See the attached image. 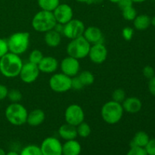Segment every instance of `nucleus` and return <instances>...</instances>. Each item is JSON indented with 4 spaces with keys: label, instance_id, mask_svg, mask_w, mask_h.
I'll use <instances>...</instances> for the list:
<instances>
[{
    "label": "nucleus",
    "instance_id": "f257e3e1",
    "mask_svg": "<svg viewBox=\"0 0 155 155\" xmlns=\"http://www.w3.org/2000/svg\"><path fill=\"white\" fill-rule=\"evenodd\" d=\"M23 64L20 55L8 51L0 58V74L7 78H15L19 76Z\"/></svg>",
    "mask_w": 155,
    "mask_h": 155
},
{
    "label": "nucleus",
    "instance_id": "f03ea898",
    "mask_svg": "<svg viewBox=\"0 0 155 155\" xmlns=\"http://www.w3.org/2000/svg\"><path fill=\"white\" fill-rule=\"evenodd\" d=\"M57 21L52 12L40 11L33 16L32 19V27L36 31L39 33H46L53 30Z\"/></svg>",
    "mask_w": 155,
    "mask_h": 155
},
{
    "label": "nucleus",
    "instance_id": "7ed1b4c3",
    "mask_svg": "<svg viewBox=\"0 0 155 155\" xmlns=\"http://www.w3.org/2000/svg\"><path fill=\"white\" fill-rule=\"evenodd\" d=\"M9 52L18 55L24 54L30 45V33L27 32H17L7 39Z\"/></svg>",
    "mask_w": 155,
    "mask_h": 155
},
{
    "label": "nucleus",
    "instance_id": "20e7f679",
    "mask_svg": "<svg viewBox=\"0 0 155 155\" xmlns=\"http://www.w3.org/2000/svg\"><path fill=\"white\" fill-rule=\"evenodd\" d=\"M6 120L14 126H21L27 123L28 112L23 104L11 103L5 110Z\"/></svg>",
    "mask_w": 155,
    "mask_h": 155
},
{
    "label": "nucleus",
    "instance_id": "39448f33",
    "mask_svg": "<svg viewBox=\"0 0 155 155\" xmlns=\"http://www.w3.org/2000/svg\"><path fill=\"white\" fill-rule=\"evenodd\" d=\"M124 108L120 103L109 101L102 106L101 115L103 120L108 124H116L119 122L124 114Z\"/></svg>",
    "mask_w": 155,
    "mask_h": 155
},
{
    "label": "nucleus",
    "instance_id": "423d86ee",
    "mask_svg": "<svg viewBox=\"0 0 155 155\" xmlns=\"http://www.w3.org/2000/svg\"><path fill=\"white\" fill-rule=\"evenodd\" d=\"M91 44L83 37V36L71 39L67 46L68 56L77 59H83L87 57L90 50Z\"/></svg>",
    "mask_w": 155,
    "mask_h": 155
},
{
    "label": "nucleus",
    "instance_id": "0eeeda50",
    "mask_svg": "<svg viewBox=\"0 0 155 155\" xmlns=\"http://www.w3.org/2000/svg\"><path fill=\"white\" fill-rule=\"evenodd\" d=\"M48 83L51 90L58 93L66 92L71 89V77L63 73L53 74Z\"/></svg>",
    "mask_w": 155,
    "mask_h": 155
},
{
    "label": "nucleus",
    "instance_id": "6e6552de",
    "mask_svg": "<svg viewBox=\"0 0 155 155\" xmlns=\"http://www.w3.org/2000/svg\"><path fill=\"white\" fill-rule=\"evenodd\" d=\"M64 118L67 124L77 127L84 121L85 114L83 109L77 104H71L65 110Z\"/></svg>",
    "mask_w": 155,
    "mask_h": 155
},
{
    "label": "nucleus",
    "instance_id": "1a4fd4ad",
    "mask_svg": "<svg viewBox=\"0 0 155 155\" xmlns=\"http://www.w3.org/2000/svg\"><path fill=\"white\" fill-rule=\"evenodd\" d=\"M85 29L86 27L83 21L78 19H72L64 25L62 34L68 39H74L83 36Z\"/></svg>",
    "mask_w": 155,
    "mask_h": 155
},
{
    "label": "nucleus",
    "instance_id": "9d476101",
    "mask_svg": "<svg viewBox=\"0 0 155 155\" xmlns=\"http://www.w3.org/2000/svg\"><path fill=\"white\" fill-rule=\"evenodd\" d=\"M42 155H62V144L55 137H47L40 145Z\"/></svg>",
    "mask_w": 155,
    "mask_h": 155
},
{
    "label": "nucleus",
    "instance_id": "9b49d317",
    "mask_svg": "<svg viewBox=\"0 0 155 155\" xmlns=\"http://www.w3.org/2000/svg\"><path fill=\"white\" fill-rule=\"evenodd\" d=\"M39 73L40 71L37 65L28 61L23 64L19 76L24 83H32L37 80Z\"/></svg>",
    "mask_w": 155,
    "mask_h": 155
},
{
    "label": "nucleus",
    "instance_id": "f8f14e48",
    "mask_svg": "<svg viewBox=\"0 0 155 155\" xmlns=\"http://www.w3.org/2000/svg\"><path fill=\"white\" fill-rule=\"evenodd\" d=\"M60 68L61 73L70 77H74L80 72V65L78 59L68 56L61 61Z\"/></svg>",
    "mask_w": 155,
    "mask_h": 155
},
{
    "label": "nucleus",
    "instance_id": "ddd939ff",
    "mask_svg": "<svg viewBox=\"0 0 155 155\" xmlns=\"http://www.w3.org/2000/svg\"><path fill=\"white\" fill-rule=\"evenodd\" d=\"M88 56L91 61L94 64H100L107 59V49L104 43L94 44L90 47V50Z\"/></svg>",
    "mask_w": 155,
    "mask_h": 155
},
{
    "label": "nucleus",
    "instance_id": "4468645a",
    "mask_svg": "<svg viewBox=\"0 0 155 155\" xmlns=\"http://www.w3.org/2000/svg\"><path fill=\"white\" fill-rule=\"evenodd\" d=\"M52 12L57 23L64 25L71 21L74 16L72 8L68 4H59Z\"/></svg>",
    "mask_w": 155,
    "mask_h": 155
},
{
    "label": "nucleus",
    "instance_id": "2eb2a0df",
    "mask_svg": "<svg viewBox=\"0 0 155 155\" xmlns=\"http://www.w3.org/2000/svg\"><path fill=\"white\" fill-rule=\"evenodd\" d=\"M38 68L41 73L52 74L58 68V61L52 56L43 57L41 61L38 64Z\"/></svg>",
    "mask_w": 155,
    "mask_h": 155
},
{
    "label": "nucleus",
    "instance_id": "dca6fc26",
    "mask_svg": "<svg viewBox=\"0 0 155 155\" xmlns=\"http://www.w3.org/2000/svg\"><path fill=\"white\" fill-rule=\"evenodd\" d=\"M83 37L88 41L90 44H98L102 43L104 36L101 30L98 27L95 26H91L85 29L83 33Z\"/></svg>",
    "mask_w": 155,
    "mask_h": 155
},
{
    "label": "nucleus",
    "instance_id": "f3484780",
    "mask_svg": "<svg viewBox=\"0 0 155 155\" xmlns=\"http://www.w3.org/2000/svg\"><path fill=\"white\" fill-rule=\"evenodd\" d=\"M124 111L129 114H136L141 110L142 103L139 98L136 97H128L121 103Z\"/></svg>",
    "mask_w": 155,
    "mask_h": 155
},
{
    "label": "nucleus",
    "instance_id": "a211bd4d",
    "mask_svg": "<svg viewBox=\"0 0 155 155\" xmlns=\"http://www.w3.org/2000/svg\"><path fill=\"white\" fill-rule=\"evenodd\" d=\"M82 147L76 139L68 140L62 145V155H80Z\"/></svg>",
    "mask_w": 155,
    "mask_h": 155
},
{
    "label": "nucleus",
    "instance_id": "6ab92c4d",
    "mask_svg": "<svg viewBox=\"0 0 155 155\" xmlns=\"http://www.w3.org/2000/svg\"><path fill=\"white\" fill-rule=\"evenodd\" d=\"M58 135L64 140L68 141L76 139L77 137V127L70 125L68 124H63L58 129Z\"/></svg>",
    "mask_w": 155,
    "mask_h": 155
},
{
    "label": "nucleus",
    "instance_id": "aec40b11",
    "mask_svg": "<svg viewBox=\"0 0 155 155\" xmlns=\"http://www.w3.org/2000/svg\"><path fill=\"white\" fill-rule=\"evenodd\" d=\"M45 119V112L41 109H35L28 113L27 123L30 127H38L44 122Z\"/></svg>",
    "mask_w": 155,
    "mask_h": 155
},
{
    "label": "nucleus",
    "instance_id": "412c9836",
    "mask_svg": "<svg viewBox=\"0 0 155 155\" xmlns=\"http://www.w3.org/2000/svg\"><path fill=\"white\" fill-rule=\"evenodd\" d=\"M44 41L48 46L51 48H55L58 46L61 42V34L53 29L45 33Z\"/></svg>",
    "mask_w": 155,
    "mask_h": 155
},
{
    "label": "nucleus",
    "instance_id": "4be33fe9",
    "mask_svg": "<svg viewBox=\"0 0 155 155\" xmlns=\"http://www.w3.org/2000/svg\"><path fill=\"white\" fill-rule=\"evenodd\" d=\"M149 136L144 131H139L135 134L134 137L130 142V147H141L145 148L149 142Z\"/></svg>",
    "mask_w": 155,
    "mask_h": 155
},
{
    "label": "nucleus",
    "instance_id": "5701e85b",
    "mask_svg": "<svg viewBox=\"0 0 155 155\" xmlns=\"http://www.w3.org/2000/svg\"><path fill=\"white\" fill-rule=\"evenodd\" d=\"M151 25V18L147 15H139L133 20V26L137 30H145Z\"/></svg>",
    "mask_w": 155,
    "mask_h": 155
},
{
    "label": "nucleus",
    "instance_id": "b1692460",
    "mask_svg": "<svg viewBox=\"0 0 155 155\" xmlns=\"http://www.w3.org/2000/svg\"><path fill=\"white\" fill-rule=\"evenodd\" d=\"M37 2L42 10L53 12L60 4V0H37Z\"/></svg>",
    "mask_w": 155,
    "mask_h": 155
},
{
    "label": "nucleus",
    "instance_id": "393cba45",
    "mask_svg": "<svg viewBox=\"0 0 155 155\" xmlns=\"http://www.w3.org/2000/svg\"><path fill=\"white\" fill-rule=\"evenodd\" d=\"M78 77L84 86H90L95 81V77L93 74L89 71H84L81 72L78 75Z\"/></svg>",
    "mask_w": 155,
    "mask_h": 155
},
{
    "label": "nucleus",
    "instance_id": "a878e982",
    "mask_svg": "<svg viewBox=\"0 0 155 155\" xmlns=\"http://www.w3.org/2000/svg\"><path fill=\"white\" fill-rule=\"evenodd\" d=\"M20 155H42L40 147L36 145H29L21 150Z\"/></svg>",
    "mask_w": 155,
    "mask_h": 155
},
{
    "label": "nucleus",
    "instance_id": "bb28decb",
    "mask_svg": "<svg viewBox=\"0 0 155 155\" xmlns=\"http://www.w3.org/2000/svg\"><path fill=\"white\" fill-rule=\"evenodd\" d=\"M77 135L81 138H87L91 134V127L87 123L82 122L77 127Z\"/></svg>",
    "mask_w": 155,
    "mask_h": 155
},
{
    "label": "nucleus",
    "instance_id": "cd10ccee",
    "mask_svg": "<svg viewBox=\"0 0 155 155\" xmlns=\"http://www.w3.org/2000/svg\"><path fill=\"white\" fill-rule=\"evenodd\" d=\"M123 17L125 20L129 21H133V20L137 16V12L133 6H130L122 10Z\"/></svg>",
    "mask_w": 155,
    "mask_h": 155
},
{
    "label": "nucleus",
    "instance_id": "c85d7f7f",
    "mask_svg": "<svg viewBox=\"0 0 155 155\" xmlns=\"http://www.w3.org/2000/svg\"><path fill=\"white\" fill-rule=\"evenodd\" d=\"M43 57L42 51L38 49H34L29 54V62L38 65V64L41 61Z\"/></svg>",
    "mask_w": 155,
    "mask_h": 155
},
{
    "label": "nucleus",
    "instance_id": "c756f323",
    "mask_svg": "<svg viewBox=\"0 0 155 155\" xmlns=\"http://www.w3.org/2000/svg\"><path fill=\"white\" fill-rule=\"evenodd\" d=\"M7 98H8L9 101H11L12 103H18L22 99L23 95L22 93L19 90L13 89H11V90H8Z\"/></svg>",
    "mask_w": 155,
    "mask_h": 155
},
{
    "label": "nucleus",
    "instance_id": "7c9ffc66",
    "mask_svg": "<svg viewBox=\"0 0 155 155\" xmlns=\"http://www.w3.org/2000/svg\"><path fill=\"white\" fill-rule=\"evenodd\" d=\"M126 98V92L123 89H117L112 93V100L116 102L122 103Z\"/></svg>",
    "mask_w": 155,
    "mask_h": 155
},
{
    "label": "nucleus",
    "instance_id": "2f4dec72",
    "mask_svg": "<svg viewBox=\"0 0 155 155\" xmlns=\"http://www.w3.org/2000/svg\"><path fill=\"white\" fill-rule=\"evenodd\" d=\"M126 155H148L145 148L141 147H130V149Z\"/></svg>",
    "mask_w": 155,
    "mask_h": 155
},
{
    "label": "nucleus",
    "instance_id": "473e14b6",
    "mask_svg": "<svg viewBox=\"0 0 155 155\" xmlns=\"http://www.w3.org/2000/svg\"><path fill=\"white\" fill-rule=\"evenodd\" d=\"M134 30L130 27H126L123 29L122 36L126 41H130L133 39Z\"/></svg>",
    "mask_w": 155,
    "mask_h": 155
},
{
    "label": "nucleus",
    "instance_id": "72a5a7b5",
    "mask_svg": "<svg viewBox=\"0 0 155 155\" xmlns=\"http://www.w3.org/2000/svg\"><path fill=\"white\" fill-rule=\"evenodd\" d=\"M83 87L84 86L79 79L78 76L71 77V89H74V90H81Z\"/></svg>",
    "mask_w": 155,
    "mask_h": 155
},
{
    "label": "nucleus",
    "instance_id": "f704fd0d",
    "mask_svg": "<svg viewBox=\"0 0 155 155\" xmlns=\"http://www.w3.org/2000/svg\"><path fill=\"white\" fill-rule=\"evenodd\" d=\"M142 74H143L144 77H145V78L150 80V79L152 78L153 77L155 76V71L152 67L150 66V65H147V66H145V68H143V70H142Z\"/></svg>",
    "mask_w": 155,
    "mask_h": 155
},
{
    "label": "nucleus",
    "instance_id": "c9c22d12",
    "mask_svg": "<svg viewBox=\"0 0 155 155\" xmlns=\"http://www.w3.org/2000/svg\"><path fill=\"white\" fill-rule=\"evenodd\" d=\"M8 46L7 40L0 38V58L8 52Z\"/></svg>",
    "mask_w": 155,
    "mask_h": 155
},
{
    "label": "nucleus",
    "instance_id": "e433bc0d",
    "mask_svg": "<svg viewBox=\"0 0 155 155\" xmlns=\"http://www.w3.org/2000/svg\"><path fill=\"white\" fill-rule=\"evenodd\" d=\"M145 149L148 155H155V139H150Z\"/></svg>",
    "mask_w": 155,
    "mask_h": 155
},
{
    "label": "nucleus",
    "instance_id": "4c0bfd02",
    "mask_svg": "<svg viewBox=\"0 0 155 155\" xmlns=\"http://www.w3.org/2000/svg\"><path fill=\"white\" fill-rule=\"evenodd\" d=\"M117 4L118 5V7L123 10V9L126 8L127 7H130V6H133V2L132 0H119Z\"/></svg>",
    "mask_w": 155,
    "mask_h": 155
},
{
    "label": "nucleus",
    "instance_id": "58836bf2",
    "mask_svg": "<svg viewBox=\"0 0 155 155\" xmlns=\"http://www.w3.org/2000/svg\"><path fill=\"white\" fill-rule=\"evenodd\" d=\"M8 92V89L7 86L0 83V101H2L5 98H7Z\"/></svg>",
    "mask_w": 155,
    "mask_h": 155
},
{
    "label": "nucleus",
    "instance_id": "ea45409f",
    "mask_svg": "<svg viewBox=\"0 0 155 155\" xmlns=\"http://www.w3.org/2000/svg\"><path fill=\"white\" fill-rule=\"evenodd\" d=\"M148 89L153 96H155V76L151 78L148 82Z\"/></svg>",
    "mask_w": 155,
    "mask_h": 155
},
{
    "label": "nucleus",
    "instance_id": "a19ab883",
    "mask_svg": "<svg viewBox=\"0 0 155 155\" xmlns=\"http://www.w3.org/2000/svg\"><path fill=\"white\" fill-rule=\"evenodd\" d=\"M54 30H55V31L58 32V33H61V34H62V33H63V30H64V24L57 23L55 27H54Z\"/></svg>",
    "mask_w": 155,
    "mask_h": 155
},
{
    "label": "nucleus",
    "instance_id": "79ce46f5",
    "mask_svg": "<svg viewBox=\"0 0 155 155\" xmlns=\"http://www.w3.org/2000/svg\"><path fill=\"white\" fill-rule=\"evenodd\" d=\"M104 0H88L87 2L88 4L92 5V4H99V3H101Z\"/></svg>",
    "mask_w": 155,
    "mask_h": 155
},
{
    "label": "nucleus",
    "instance_id": "37998d69",
    "mask_svg": "<svg viewBox=\"0 0 155 155\" xmlns=\"http://www.w3.org/2000/svg\"><path fill=\"white\" fill-rule=\"evenodd\" d=\"M5 155H20V154H18V153L15 151H10L8 153H6Z\"/></svg>",
    "mask_w": 155,
    "mask_h": 155
},
{
    "label": "nucleus",
    "instance_id": "c03bdc74",
    "mask_svg": "<svg viewBox=\"0 0 155 155\" xmlns=\"http://www.w3.org/2000/svg\"><path fill=\"white\" fill-rule=\"evenodd\" d=\"M151 24L155 27V16L153 17L152 18H151Z\"/></svg>",
    "mask_w": 155,
    "mask_h": 155
},
{
    "label": "nucleus",
    "instance_id": "a18cd8bd",
    "mask_svg": "<svg viewBox=\"0 0 155 155\" xmlns=\"http://www.w3.org/2000/svg\"><path fill=\"white\" fill-rule=\"evenodd\" d=\"M132 1H133V2H136V3H142V2H145L146 0H132Z\"/></svg>",
    "mask_w": 155,
    "mask_h": 155
},
{
    "label": "nucleus",
    "instance_id": "49530a36",
    "mask_svg": "<svg viewBox=\"0 0 155 155\" xmlns=\"http://www.w3.org/2000/svg\"><path fill=\"white\" fill-rule=\"evenodd\" d=\"M6 152L2 149V148H0V155H5Z\"/></svg>",
    "mask_w": 155,
    "mask_h": 155
},
{
    "label": "nucleus",
    "instance_id": "de8ad7c7",
    "mask_svg": "<svg viewBox=\"0 0 155 155\" xmlns=\"http://www.w3.org/2000/svg\"><path fill=\"white\" fill-rule=\"evenodd\" d=\"M110 2H113V3H117L119 2V0H109Z\"/></svg>",
    "mask_w": 155,
    "mask_h": 155
},
{
    "label": "nucleus",
    "instance_id": "09e8293b",
    "mask_svg": "<svg viewBox=\"0 0 155 155\" xmlns=\"http://www.w3.org/2000/svg\"><path fill=\"white\" fill-rule=\"evenodd\" d=\"M79 2H87L88 0H77Z\"/></svg>",
    "mask_w": 155,
    "mask_h": 155
},
{
    "label": "nucleus",
    "instance_id": "8fccbe9b",
    "mask_svg": "<svg viewBox=\"0 0 155 155\" xmlns=\"http://www.w3.org/2000/svg\"><path fill=\"white\" fill-rule=\"evenodd\" d=\"M0 78H1V74H0Z\"/></svg>",
    "mask_w": 155,
    "mask_h": 155
}]
</instances>
